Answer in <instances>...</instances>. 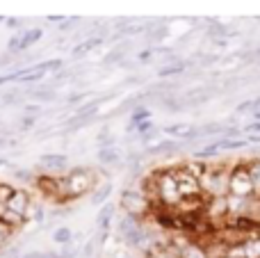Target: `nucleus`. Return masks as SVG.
<instances>
[{"label":"nucleus","instance_id":"obj_41","mask_svg":"<svg viewBox=\"0 0 260 258\" xmlns=\"http://www.w3.org/2000/svg\"><path fill=\"white\" fill-rule=\"evenodd\" d=\"M3 165H5V160H3V158H0V167H3Z\"/></svg>","mask_w":260,"mask_h":258},{"label":"nucleus","instance_id":"obj_19","mask_svg":"<svg viewBox=\"0 0 260 258\" xmlns=\"http://www.w3.org/2000/svg\"><path fill=\"white\" fill-rule=\"evenodd\" d=\"M99 163L101 165H117L121 163V153H119L117 146H110V149H99Z\"/></svg>","mask_w":260,"mask_h":258},{"label":"nucleus","instance_id":"obj_40","mask_svg":"<svg viewBox=\"0 0 260 258\" xmlns=\"http://www.w3.org/2000/svg\"><path fill=\"white\" fill-rule=\"evenodd\" d=\"M3 21H7V18H5V16H0V23H3Z\"/></svg>","mask_w":260,"mask_h":258},{"label":"nucleus","instance_id":"obj_23","mask_svg":"<svg viewBox=\"0 0 260 258\" xmlns=\"http://www.w3.org/2000/svg\"><path fill=\"white\" fill-rule=\"evenodd\" d=\"M221 151H240L249 144L247 137H238V140H231V137H221Z\"/></svg>","mask_w":260,"mask_h":258},{"label":"nucleus","instance_id":"obj_27","mask_svg":"<svg viewBox=\"0 0 260 258\" xmlns=\"http://www.w3.org/2000/svg\"><path fill=\"white\" fill-rule=\"evenodd\" d=\"M126 50H128V46H119V48H112V50H110V53L103 57V62H105V64H114V62L121 64V62H123V53H126Z\"/></svg>","mask_w":260,"mask_h":258},{"label":"nucleus","instance_id":"obj_38","mask_svg":"<svg viewBox=\"0 0 260 258\" xmlns=\"http://www.w3.org/2000/svg\"><path fill=\"white\" fill-rule=\"evenodd\" d=\"M25 112L27 114H37L39 112V108H37V105H25Z\"/></svg>","mask_w":260,"mask_h":258},{"label":"nucleus","instance_id":"obj_13","mask_svg":"<svg viewBox=\"0 0 260 258\" xmlns=\"http://www.w3.org/2000/svg\"><path fill=\"white\" fill-rule=\"evenodd\" d=\"M185 69H187V62H183V59H167L165 67L157 69V76L160 78L180 76V73H185Z\"/></svg>","mask_w":260,"mask_h":258},{"label":"nucleus","instance_id":"obj_14","mask_svg":"<svg viewBox=\"0 0 260 258\" xmlns=\"http://www.w3.org/2000/svg\"><path fill=\"white\" fill-rule=\"evenodd\" d=\"M176 258H208L206 254V247L201 245V242H189V245H185L183 249L176 254Z\"/></svg>","mask_w":260,"mask_h":258},{"label":"nucleus","instance_id":"obj_32","mask_svg":"<svg viewBox=\"0 0 260 258\" xmlns=\"http://www.w3.org/2000/svg\"><path fill=\"white\" fill-rule=\"evenodd\" d=\"M167 32H169V27H155V30H151V39L153 41H157V39H165L167 37Z\"/></svg>","mask_w":260,"mask_h":258},{"label":"nucleus","instance_id":"obj_9","mask_svg":"<svg viewBox=\"0 0 260 258\" xmlns=\"http://www.w3.org/2000/svg\"><path fill=\"white\" fill-rule=\"evenodd\" d=\"M165 135H174V137H180V140H199L201 135V126H192V123H171V126H165L162 128Z\"/></svg>","mask_w":260,"mask_h":258},{"label":"nucleus","instance_id":"obj_8","mask_svg":"<svg viewBox=\"0 0 260 258\" xmlns=\"http://www.w3.org/2000/svg\"><path fill=\"white\" fill-rule=\"evenodd\" d=\"M30 206H32L30 192H27V190H21V187H16L14 197L7 201V204H5V208L12 210V213H16V215H21V217H25L27 210H30Z\"/></svg>","mask_w":260,"mask_h":258},{"label":"nucleus","instance_id":"obj_30","mask_svg":"<svg viewBox=\"0 0 260 258\" xmlns=\"http://www.w3.org/2000/svg\"><path fill=\"white\" fill-rule=\"evenodd\" d=\"M14 176H16L18 181H23V183H35L39 174L30 172V169H16V172H14Z\"/></svg>","mask_w":260,"mask_h":258},{"label":"nucleus","instance_id":"obj_6","mask_svg":"<svg viewBox=\"0 0 260 258\" xmlns=\"http://www.w3.org/2000/svg\"><path fill=\"white\" fill-rule=\"evenodd\" d=\"M176 174V181H178V192L183 199H199V197H206L201 190V183H199V178H194L189 172H185L183 165L180 167L174 169Z\"/></svg>","mask_w":260,"mask_h":258},{"label":"nucleus","instance_id":"obj_37","mask_svg":"<svg viewBox=\"0 0 260 258\" xmlns=\"http://www.w3.org/2000/svg\"><path fill=\"white\" fill-rule=\"evenodd\" d=\"M18 23H21V18H7V27H18Z\"/></svg>","mask_w":260,"mask_h":258},{"label":"nucleus","instance_id":"obj_10","mask_svg":"<svg viewBox=\"0 0 260 258\" xmlns=\"http://www.w3.org/2000/svg\"><path fill=\"white\" fill-rule=\"evenodd\" d=\"M39 167L44 169V172H67L69 169V158L64 153H44L39 155Z\"/></svg>","mask_w":260,"mask_h":258},{"label":"nucleus","instance_id":"obj_5","mask_svg":"<svg viewBox=\"0 0 260 258\" xmlns=\"http://www.w3.org/2000/svg\"><path fill=\"white\" fill-rule=\"evenodd\" d=\"M229 195L240 197V199H253V185H251V176H249L247 163H238L231 167Z\"/></svg>","mask_w":260,"mask_h":258},{"label":"nucleus","instance_id":"obj_34","mask_svg":"<svg viewBox=\"0 0 260 258\" xmlns=\"http://www.w3.org/2000/svg\"><path fill=\"white\" fill-rule=\"evenodd\" d=\"M82 99H85V94H71V96H69L67 103H69V105H78Z\"/></svg>","mask_w":260,"mask_h":258},{"label":"nucleus","instance_id":"obj_12","mask_svg":"<svg viewBox=\"0 0 260 258\" xmlns=\"http://www.w3.org/2000/svg\"><path fill=\"white\" fill-rule=\"evenodd\" d=\"M183 149L180 142H174V140H162V142H155L146 149V155H176L178 151Z\"/></svg>","mask_w":260,"mask_h":258},{"label":"nucleus","instance_id":"obj_39","mask_svg":"<svg viewBox=\"0 0 260 258\" xmlns=\"http://www.w3.org/2000/svg\"><path fill=\"white\" fill-rule=\"evenodd\" d=\"M9 55H12V53H7V55H3V57H0V69L9 64Z\"/></svg>","mask_w":260,"mask_h":258},{"label":"nucleus","instance_id":"obj_11","mask_svg":"<svg viewBox=\"0 0 260 258\" xmlns=\"http://www.w3.org/2000/svg\"><path fill=\"white\" fill-rule=\"evenodd\" d=\"M217 91H219V89H215V87H197V89H192V91H187V94H185L183 108H197V105L208 103V101H210Z\"/></svg>","mask_w":260,"mask_h":258},{"label":"nucleus","instance_id":"obj_42","mask_svg":"<svg viewBox=\"0 0 260 258\" xmlns=\"http://www.w3.org/2000/svg\"><path fill=\"white\" fill-rule=\"evenodd\" d=\"M258 242H260V236H258Z\"/></svg>","mask_w":260,"mask_h":258},{"label":"nucleus","instance_id":"obj_31","mask_svg":"<svg viewBox=\"0 0 260 258\" xmlns=\"http://www.w3.org/2000/svg\"><path fill=\"white\" fill-rule=\"evenodd\" d=\"M96 142H99V149H110V146H114V135L110 131H103Z\"/></svg>","mask_w":260,"mask_h":258},{"label":"nucleus","instance_id":"obj_1","mask_svg":"<svg viewBox=\"0 0 260 258\" xmlns=\"http://www.w3.org/2000/svg\"><path fill=\"white\" fill-rule=\"evenodd\" d=\"M99 187V176L94 169L89 167H76L71 172H67L64 176H59V199L57 204H69L76 201L80 197L89 195Z\"/></svg>","mask_w":260,"mask_h":258},{"label":"nucleus","instance_id":"obj_7","mask_svg":"<svg viewBox=\"0 0 260 258\" xmlns=\"http://www.w3.org/2000/svg\"><path fill=\"white\" fill-rule=\"evenodd\" d=\"M35 187L44 197H50L53 201L59 199V176H53V174H39L37 181H35Z\"/></svg>","mask_w":260,"mask_h":258},{"label":"nucleus","instance_id":"obj_3","mask_svg":"<svg viewBox=\"0 0 260 258\" xmlns=\"http://www.w3.org/2000/svg\"><path fill=\"white\" fill-rule=\"evenodd\" d=\"M229 178H231V167L217 165V167H208L206 176L201 178V190L208 199L212 197H229Z\"/></svg>","mask_w":260,"mask_h":258},{"label":"nucleus","instance_id":"obj_16","mask_svg":"<svg viewBox=\"0 0 260 258\" xmlns=\"http://www.w3.org/2000/svg\"><path fill=\"white\" fill-rule=\"evenodd\" d=\"M112 217H114V206H112V204H105L103 208L99 210V217H96V227H99L101 233L108 231V227H110V222H112Z\"/></svg>","mask_w":260,"mask_h":258},{"label":"nucleus","instance_id":"obj_29","mask_svg":"<svg viewBox=\"0 0 260 258\" xmlns=\"http://www.w3.org/2000/svg\"><path fill=\"white\" fill-rule=\"evenodd\" d=\"M12 236H14V229H9L5 222H0V251H3V247L7 245L9 240H12Z\"/></svg>","mask_w":260,"mask_h":258},{"label":"nucleus","instance_id":"obj_36","mask_svg":"<svg viewBox=\"0 0 260 258\" xmlns=\"http://www.w3.org/2000/svg\"><path fill=\"white\" fill-rule=\"evenodd\" d=\"M151 55H153V50H142L137 57H139V62H146V59H151Z\"/></svg>","mask_w":260,"mask_h":258},{"label":"nucleus","instance_id":"obj_4","mask_svg":"<svg viewBox=\"0 0 260 258\" xmlns=\"http://www.w3.org/2000/svg\"><path fill=\"white\" fill-rule=\"evenodd\" d=\"M119 206L123 208V213L126 215H133V217H137V219H142V217H146V215L153 213L151 201L144 197L142 187H130V190H123L121 197H119Z\"/></svg>","mask_w":260,"mask_h":258},{"label":"nucleus","instance_id":"obj_26","mask_svg":"<svg viewBox=\"0 0 260 258\" xmlns=\"http://www.w3.org/2000/svg\"><path fill=\"white\" fill-rule=\"evenodd\" d=\"M244 258H260V242L258 238H249L244 242Z\"/></svg>","mask_w":260,"mask_h":258},{"label":"nucleus","instance_id":"obj_35","mask_svg":"<svg viewBox=\"0 0 260 258\" xmlns=\"http://www.w3.org/2000/svg\"><path fill=\"white\" fill-rule=\"evenodd\" d=\"M35 119H37V117H32V114H25V119L21 121V126H23V128H30L32 123H35Z\"/></svg>","mask_w":260,"mask_h":258},{"label":"nucleus","instance_id":"obj_21","mask_svg":"<svg viewBox=\"0 0 260 258\" xmlns=\"http://www.w3.org/2000/svg\"><path fill=\"white\" fill-rule=\"evenodd\" d=\"M41 35H44V30H41V27H30V30H25V32H23V37H21V50L35 46L37 41L41 39Z\"/></svg>","mask_w":260,"mask_h":258},{"label":"nucleus","instance_id":"obj_20","mask_svg":"<svg viewBox=\"0 0 260 258\" xmlns=\"http://www.w3.org/2000/svg\"><path fill=\"white\" fill-rule=\"evenodd\" d=\"M249 176H251V185H253V197L260 199V160H249L247 163Z\"/></svg>","mask_w":260,"mask_h":258},{"label":"nucleus","instance_id":"obj_25","mask_svg":"<svg viewBox=\"0 0 260 258\" xmlns=\"http://www.w3.org/2000/svg\"><path fill=\"white\" fill-rule=\"evenodd\" d=\"M30 96L32 99H37V101H53L55 99V89H50V87H32Z\"/></svg>","mask_w":260,"mask_h":258},{"label":"nucleus","instance_id":"obj_17","mask_svg":"<svg viewBox=\"0 0 260 258\" xmlns=\"http://www.w3.org/2000/svg\"><path fill=\"white\" fill-rule=\"evenodd\" d=\"M110 195H112V183H105V185H99L94 192H91V204L94 206H105L110 199Z\"/></svg>","mask_w":260,"mask_h":258},{"label":"nucleus","instance_id":"obj_15","mask_svg":"<svg viewBox=\"0 0 260 258\" xmlns=\"http://www.w3.org/2000/svg\"><path fill=\"white\" fill-rule=\"evenodd\" d=\"M208 167H210V165H208L206 160H197V158H189L187 163L183 165V169H185V172H189L194 178H199V181H201V178L206 176Z\"/></svg>","mask_w":260,"mask_h":258},{"label":"nucleus","instance_id":"obj_33","mask_svg":"<svg viewBox=\"0 0 260 258\" xmlns=\"http://www.w3.org/2000/svg\"><path fill=\"white\" fill-rule=\"evenodd\" d=\"M18 99H21V96H18V91H9V94L3 96V103L5 105H12V103H18Z\"/></svg>","mask_w":260,"mask_h":258},{"label":"nucleus","instance_id":"obj_28","mask_svg":"<svg viewBox=\"0 0 260 258\" xmlns=\"http://www.w3.org/2000/svg\"><path fill=\"white\" fill-rule=\"evenodd\" d=\"M14 192H16V187L9 185V183H3V181H0V204H3V206L7 204V201L14 197Z\"/></svg>","mask_w":260,"mask_h":258},{"label":"nucleus","instance_id":"obj_2","mask_svg":"<svg viewBox=\"0 0 260 258\" xmlns=\"http://www.w3.org/2000/svg\"><path fill=\"white\" fill-rule=\"evenodd\" d=\"M153 176H155V183H157L160 204L165 206V208L174 210L176 206L183 201V197H180V192H178V181H176L174 169H157V172H153Z\"/></svg>","mask_w":260,"mask_h":258},{"label":"nucleus","instance_id":"obj_18","mask_svg":"<svg viewBox=\"0 0 260 258\" xmlns=\"http://www.w3.org/2000/svg\"><path fill=\"white\" fill-rule=\"evenodd\" d=\"M146 121H151V110L137 105V108L133 110V114H130V131H135L137 126H142V123H146Z\"/></svg>","mask_w":260,"mask_h":258},{"label":"nucleus","instance_id":"obj_24","mask_svg":"<svg viewBox=\"0 0 260 258\" xmlns=\"http://www.w3.org/2000/svg\"><path fill=\"white\" fill-rule=\"evenodd\" d=\"M101 44H103V39H101V37H91V39H87L85 44L76 46V48H73V55H82V53H89V50L99 48Z\"/></svg>","mask_w":260,"mask_h":258},{"label":"nucleus","instance_id":"obj_22","mask_svg":"<svg viewBox=\"0 0 260 258\" xmlns=\"http://www.w3.org/2000/svg\"><path fill=\"white\" fill-rule=\"evenodd\" d=\"M71 240H73V233H71V229L69 227H59V229H55L53 231V242L55 245H71Z\"/></svg>","mask_w":260,"mask_h":258}]
</instances>
